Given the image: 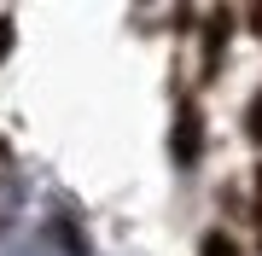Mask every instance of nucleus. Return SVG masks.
Here are the masks:
<instances>
[{
  "instance_id": "f257e3e1",
  "label": "nucleus",
  "mask_w": 262,
  "mask_h": 256,
  "mask_svg": "<svg viewBox=\"0 0 262 256\" xmlns=\"http://www.w3.org/2000/svg\"><path fill=\"white\" fill-rule=\"evenodd\" d=\"M245 128H251V140H262V99L251 105V111H245Z\"/></svg>"
},
{
  "instance_id": "7ed1b4c3",
  "label": "nucleus",
  "mask_w": 262,
  "mask_h": 256,
  "mask_svg": "<svg viewBox=\"0 0 262 256\" xmlns=\"http://www.w3.org/2000/svg\"><path fill=\"white\" fill-rule=\"evenodd\" d=\"M204 256H233V245H227V239H210V245H204Z\"/></svg>"
},
{
  "instance_id": "f03ea898",
  "label": "nucleus",
  "mask_w": 262,
  "mask_h": 256,
  "mask_svg": "<svg viewBox=\"0 0 262 256\" xmlns=\"http://www.w3.org/2000/svg\"><path fill=\"white\" fill-rule=\"evenodd\" d=\"M12 53V18H0V58Z\"/></svg>"
}]
</instances>
